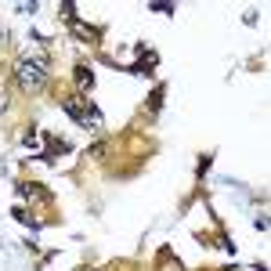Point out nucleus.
<instances>
[{
	"instance_id": "obj_1",
	"label": "nucleus",
	"mask_w": 271,
	"mask_h": 271,
	"mask_svg": "<svg viewBox=\"0 0 271 271\" xmlns=\"http://www.w3.org/2000/svg\"><path fill=\"white\" fill-rule=\"evenodd\" d=\"M15 80L22 90H40L47 83V58H22L15 65Z\"/></svg>"
},
{
	"instance_id": "obj_2",
	"label": "nucleus",
	"mask_w": 271,
	"mask_h": 271,
	"mask_svg": "<svg viewBox=\"0 0 271 271\" xmlns=\"http://www.w3.org/2000/svg\"><path fill=\"white\" fill-rule=\"evenodd\" d=\"M62 109L69 112V116H73L80 127H87V130H98V127H101V112H98L94 105H87L83 98H65Z\"/></svg>"
},
{
	"instance_id": "obj_4",
	"label": "nucleus",
	"mask_w": 271,
	"mask_h": 271,
	"mask_svg": "<svg viewBox=\"0 0 271 271\" xmlns=\"http://www.w3.org/2000/svg\"><path fill=\"white\" fill-rule=\"evenodd\" d=\"M148 11H159V15H170L174 4H148Z\"/></svg>"
},
{
	"instance_id": "obj_3",
	"label": "nucleus",
	"mask_w": 271,
	"mask_h": 271,
	"mask_svg": "<svg viewBox=\"0 0 271 271\" xmlns=\"http://www.w3.org/2000/svg\"><path fill=\"white\" fill-rule=\"evenodd\" d=\"M76 83H80V87H87V90L94 87V76H90V69H87V65H80V69H76Z\"/></svg>"
}]
</instances>
